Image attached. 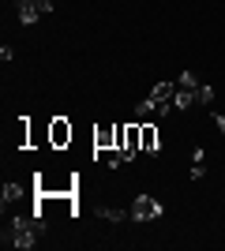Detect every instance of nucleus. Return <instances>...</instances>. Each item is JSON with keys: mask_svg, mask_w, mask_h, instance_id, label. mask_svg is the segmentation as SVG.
<instances>
[{"mask_svg": "<svg viewBox=\"0 0 225 251\" xmlns=\"http://www.w3.org/2000/svg\"><path fill=\"white\" fill-rule=\"evenodd\" d=\"M45 232V218L42 214H30V218H23V214H15V218L4 225V244H11V248H34L38 244V236Z\"/></svg>", "mask_w": 225, "mask_h": 251, "instance_id": "obj_1", "label": "nucleus"}, {"mask_svg": "<svg viewBox=\"0 0 225 251\" xmlns=\"http://www.w3.org/2000/svg\"><path fill=\"white\" fill-rule=\"evenodd\" d=\"M165 210H161V202L154 199V195H139V199L131 202V221H154V218H161Z\"/></svg>", "mask_w": 225, "mask_h": 251, "instance_id": "obj_3", "label": "nucleus"}, {"mask_svg": "<svg viewBox=\"0 0 225 251\" xmlns=\"http://www.w3.org/2000/svg\"><path fill=\"white\" fill-rule=\"evenodd\" d=\"M176 86H184V90H195V86H199L195 72H180V75H176Z\"/></svg>", "mask_w": 225, "mask_h": 251, "instance_id": "obj_13", "label": "nucleus"}, {"mask_svg": "<svg viewBox=\"0 0 225 251\" xmlns=\"http://www.w3.org/2000/svg\"><path fill=\"white\" fill-rule=\"evenodd\" d=\"M173 94H176V83H158L135 105V116H169L173 113Z\"/></svg>", "mask_w": 225, "mask_h": 251, "instance_id": "obj_2", "label": "nucleus"}, {"mask_svg": "<svg viewBox=\"0 0 225 251\" xmlns=\"http://www.w3.org/2000/svg\"><path fill=\"white\" fill-rule=\"evenodd\" d=\"M206 176V161H195L192 165V180H203Z\"/></svg>", "mask_w": 225, "mask_h": 251, "instance_id": "obj_14", "label": "nucleus"}, {"mask_svg": "<svg viewBox=\"0 0 225 251\" xmlns=\"http://www.w3.org/2000/svg\"><path fill=\"white\" fill-rule=\"evenodd\" d=\"M195 90H199V86H195ZM195 90L176 86V94H173V109H192V105H195Z\"/></svg>", "mask_w": 225, "mask_h": 251, "instance_id": "obj_9", "label": "nucleus"}, {"mask_svg": "<svg viewBox=\"0 0 225 251\" xmlns=\"http://www.w3.org/2000/svg\"><path fill=\"white\" fill-rule=\"evenodd\" d=\"M98 214H101L105 221H128L131 218V210H113V206H101Z\"/></svg>", "mask_w": 225, "mask_h": 251, "instance_id": "obj_11", "label": "nucleus"}, {"mask_svg": "<svg viewBox=\"0 0 225 251\" xmlns=\"http://www.w3.org/2000/svg\"><path fill=\"white\" fill-rule=\"evenodd\" d=\"M210 120H214V124H218V131H225V116H222V113H214V116H210Z\"/></svg>", "mask_w": 225, "mask_h": 251, "instance_id": "obj_15", "label": "nucleus"}, {"mask_svg": "<svg viewBox=\"0 0 225 251\" xmlns=\"http://www.w3.org/2000/svg\"><path fill=\"white\" fill-rule=\"evenodd\" d=\"M94 150H117V124L94 127Z\"/></svg>", "mask_w": 225, "mask_h": 251, "instance_id": "obj_7", "label": "nucleus"}, {"mask_svg": "<svg viewBox=\"0 0 225 251\" xmlns=\"http://www.w3.org/2000/svg\"><path fill=\"white\" fill-rule=\"evenodd\" d=\"M15 143H19V147H30L34 139H30V120H26V116H19V124H15Z\"/></svg>", "mask_w": 225, "mask_h": 251, "instance_id": "obj_10", "label": "nucleus"}, {"mask_svg": "<svg viewBox=\"0 0 225 251\" xmlns=\"http://www.w3.org/2000/svg\"><path fill=\"white\" fill-rule=\"evenodd\" d=\"M139 143H143V154H154V157H158V150H161L158 127H154V124H139Z\"/></svg>", "mask_w": 225, "mask_h": 251, "instance_id": "obj_6", "label": "nucleus"}, {"mask_svg": "<svg viewBox=\"0 0 225 251\" xmlns=\"http://www.w3.org/2000/svg\"><path fill=\"white\" fill-rule=\"evenodd\" d=\"M210 101H214V86L199 83V90H195V105H210Z\"/></svg>", "mask_w": 225, "mask_h": 251, "instance_id": "obj_12", "label": "nucleus"}, {"mask_svg": "<svg viewBox=\"0 0 225 251\" xmlns=\"http://www.w3.org/2000/svg\"><path fill=\"white\" fill-rule=\"evenodd\" d=\"M49 143H53L56 150H64L68 143H72V124H68L64 116H53V120H49Z\"/></svg>", "mask_w": 225, "mask_h": 251, "instance_id": "obj_4", "label": "nucleus"}, {"mask_svg": "<svg viewBox=\"0 0 225 251\" xmlns=\"http://www.w3.org/2000/svg\"><path fill=\"white\" fill-rule=\"evenodd\" d=\"M19 199H23V184L8 180V184H4V191H0V202H4V210H8L11 202H19Z\"/></svg>", "mask_w": 225, "mask_h": 251, "instance_id": "obj_8", "label": "nucleus"}, {"mask_svg": "<svg viewBox=\"0 0 225 251\" xmlns=\"http://www.w3.org/2000/svg\"><path fill=\"white\" fill-rule=\"evenodd\" d=\"M15 15H19L23 26H34L42 15V0H15Z\"/></svg>", "mask_w": 225, "mask_h": 251, "instance_id": "obj_5", "label": "nucleus"}]
</instances>
